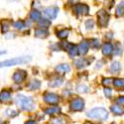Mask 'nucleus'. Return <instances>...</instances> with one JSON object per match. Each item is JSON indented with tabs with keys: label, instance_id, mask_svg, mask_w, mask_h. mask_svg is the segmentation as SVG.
<instances>
[{
	"label": "nucleus",
	"instance_id": "obj_11",
	"mask_svg": "<svg viewBox=\"0 0 124 124\" xmlns=\"http://www.w3.org/2000/svg\"><path fill=\"white\" fill-rule=\"evenodd\" d=\"M12 100V94L9 90H2L0 92V102L1 103H9Z\"/></svg>",
	"mask_w": 124,
	"mask_h": 124
},
{
	"label": "nucleus",
	"instance_id": "obj_14",
	"mask_svg": "<svg viewBox=\"0 0 124 124\" xmlns=\"http://www.w3.org/2000/svg\"><path fill=\"white\" fill-rule=\"evenodd\" d=\"M110 110L114 115H123L124 114V106H121L119 104H112L110 106Z\"/></svg>",
	"mask_w": 124,
	"mask_h": 124
},
{
	"label": "nucleus",
	"instance_id": "obj_17",
	"mask_svg": "<svg viewBox=\"0 0 124 124\" xmlns=\"http://www.w3.org/2000/svg\"><path fill=\"white\" fill-rule=\"evenodd\" d=\"M121 70V64L117 61L112 62L110 65V71L112 74H119Z\"/></svg>",
	"mask_w": 124,
	"mask_h": 124
},
{
	"label": "nucleus",
	"instance_id": "obj_23",
	"mask_svg": "<svg viewBox=\"0 0 124 124\" xmlns=\"http://www.w3.org/2000/svg\"><path fill=\"white\" fill-rule=\"evenodd\" d=\"M63 82H64L63 78H56L52 79V80L50 81L49 85H50L51 87H58V86H61L62 85H63Z\"/></svg>",
	"mask_w": 124,
	"mask_h": 124
},
{
	"label": "nucleus",
	"instance_id": "obj_5",
	"mask_svg": "<svg viewBox=\"0 0 124 124\" xmlns=\"http://www.w3.org/2000/svg\"><path fill=\"white\" fill-rule=\"evenodd\" d=\"M109 22V14L105 10H100L97 12V24L100 28H105Z\"/></svg>",
	"mask_w": 124,
	"mask_h": 124
},
{
	"label": "nucleus",
	"instance_id": "obj_33",
	"mask_svg": "<svg viewBox=\"0 0 124 124\" xmlns=\"http://www.w3.org/2000/svg\"><path fill=\"white\" fill-rule=\"evenodd\" d=\"M113 53L116 56H119L122 54V48L119 44H116V46H114V48H113Z\"/></svg>",
	"mask_w": 124,
	"mask_h": 124
},
{
	"label": "nucleus",
	"instance_id": "obj_35",
	"mask_svg": "<svg viewBox=\"0 0 124 124\" xmlns=\"http://www.w3.org/2000/svg\"><path fill=\"white\" fill-rule=\"evenodd\" d=\"M102 84H103V85H105V86H109L111 84H113V78H103L102 79Z\"/></svg>",
	"mask_w": 124,
	"mask_h": 124
},
{
	"label": "nucleus",
	"instance_id": "obj_16",
	"mask_svg": "<svg viewBox=\"0 0 124 124\" xmlns=\"http://www.w3.org/2000/svg\"><path fill=\"white\" fill-rule=\"evenodd\" d=\"M113 53V45L110 43H105L102 46V54L104 56H110Z\"/></svg>",
	"mask_w": 124,
	"mask_h": 124
},
{
	"label": "nucleus",
	"instance_id": "obj_28",
	"mask_svg": "<svg viewBox=\"0 0 124 124\" xmlns=\"http://www.w3.org/2000/svg\"><path fill=\"white\" fill-rule=\"evenodd\" d=\"M39 25L41 28H48L50 25H51V21L49 19H41L39 21Z\"/></svg>",
	"mask_w": 124,
	"mask_h": 124
},
{
	"label": "nucleus",
	"instance_id": "obj_25",
	"mask_svg": "<svg viewBox=\"0 0 124 124\" xmlns=\"http://www.w3.org/2000/svg\"><path fill=\"white\" fill-rule=\"evenodd\" d=\"M70 34V30L69 29H63V30H60L57 32V36L60 38V39H66L68 38Z\"/></svg>",
	"mask_w": 124,
	"mask_h": 124
},
{
	"label": "nucleus",
	"instance_id": "obj_34",
	"mask_svg": "<svg viewBox=\"0 0 124 124\" xmlns=\"http://www.w3.org/2000/svg\"><path fill=\"white\" fill-rule=\"evenodd\" d=\"M85 25V27H86L87 30H92V29H93V27H94V21H93L92 19L86 20Z\"/></svg>",
	"mask_w": 124,
	"mask_h": 124
},
{
	"label": "nucleus",
	"instance_id": "obj_15",
	"mask_svg": "<svg viewBox=\"0 0 124 124\" xmlns=\"http://www.w3.org/2000/svg\"><path fill=\"white\" fill-rule=\"evenodd\" d=\"M34 35L35 37L37 38H41V39H44V38H47L48 35H49V32L46 28H37L35 31H34Z\"/></svg>",
	"mask_w": 124,
	"mask_h": 124
},
{
	"label": "nucleus",
	"instance_id": "obj_7",
	"mask_svg": "<svg viewBox=\"0 0 124 124\" xmlns=\"http://www.w3.org/2000/svg\"><path fill=\"white\" fill-rule=\"evenodd\" d=\"M62 48H63L66 52H68V54L70 56V57H76L78 55V49L76 45L71 44V43H69V42H64L62 43Z\"/></svg>",
	"mask_w": 124,
	"mask_h": 124
},
{
	"label": "nucleus",
	"instance_id": "obj_31",
	"mask_svg": "<svg viewBox=\"0 0 124 124\" xmlns=\"http://www.w3.org/2000/svg\"><path fill=\"white\" fill-rule=\"evenodd\" d=\"M14 28L17 30H22L25 28V22L22 21V20H18L14 23Z\"/></svg>",
	"mask_w": 124,
	"mask_h": 124
},
{
	"label": "nucleus",
	"instance_id": "obj_39",
	"mask_svg": "<svg viewBox=\"0 0 124 124\" xmlns=\"http://www.w3.org/2000/svg\"><path fill=\"white\" fill-rule=\"evenodd\" d=\"M105 1H107V0H105ZM111 1H112V0H111ZM105 4H107L109 8H110V7H112V4H110V3H105Z\"/></svg>",
	"mask_w": 124,
	"mask_h": 124
},
{
	"label": "nucleus",
	"instance_id": "obj_18",
	"mask_svg": "<svg viewBox=\"0 0 124 124\" xmlns=\"http://www.w3.org/2000/svg\"><path fill=\"white\" fill-rule=\"evenodd\" d=\"M61 112V107L59 106H50L47 109H45V113L48 115H57Z\"/></svg>",
	"mask_w": 124,
	"mask_h": 124
},
{
	"label": "nucleus",
	"instance_id": "obj_10",
	"mask_svg": "<svg viewBox=\"0 0 124 124\" xmlns=\"http://www.w3.org/2000/svg\"><path fill=\"white\" fill-rule=\"evenodd\" d=\"M74 11L77 15H80V16H85L87 15L89 13V8L86 4L84 3H78L74 7Z\"/></svg>",
	"mask_w": 124,
	"mask_h": 124
},
{
	"label": "nucleus",
	"instance_id": "obj_12",
	"mask_svg": "<svg viewBox=\"0 0 124 124\" xmlns=\"http://www.w3.org/2000/svg\"><path fill=\"white\" fill-rule=\"evenodd\" d=\"M78 54H80V55H86L88 50H89V43L87 42V41H85V40L81 41L80 44L78 47Z\"/></svg>",
	"mask_w": 124,
	"mask_h": 124
},
{
	"label": "nucleus",
	"instance_id": "obj_26",
	"mask_svg": "<svg viewBox=\"0 0 124 124\" xmlns=\"http://www.w3.org/2000/svg\"><path fill=\"white\" fill-rule=\"evenodd\" d=\"M51 124H67L66 120H64L62 117H54L50 120Z\"/></svg>",
	"mask_w": 124,
	"mask_h": 124
},
{
	"label": "nucleus",
	"instance_id": "obj_21",
	"mask_svg": "<svg viewBox=\"0 0 124 124\" xmlns=\"http://www.w3.org/2000/svg\"><path fill=\"white\" fill-rule=\"evenodd\" d=\"M41 86V81L38 80V79H33L29 82V85H27V87L30 89V90H36V89H39Z\"/></svg>",
	"mask_w": 124,
	"mask_h": 124
},
{
	"label": "nucleus",
	"instance_id": "obj_22",
	"mask_svg": "<svg viewBox=\"0 0 124 124\" xmlns=\"http://www.w3.org/2000/svg\"><path fill=\"white\" fill-rule=\"evenodd\" d=\"M0 24H1V32L2 33L8 32V30L11 27V21H10V20H6V19L2 20V21L0 22Z\"/></svg>",
	"mask_w": 124,
	"mask_h": 124
},
{
	"label": "nucleus",
	"instance_id": "obj_9",
	"mask_svg": "<svg viewBox=\"0 0 124 124\" xmlns=\"http://www.w3.org/2000/svg\"><path fill=\"white\" fill-rule=\"evenodd\" d=\"M27 78V71L24 70H17L15 73L13 74L12 79L14 80V82L16 84H21Z\"/></svg>",
	"mask_w": 124,
	"mask_h": 124
},
{
	"label": "nucleus",
	"instance_id": "obj_38",
	"mask_svg": "<svg viewBox=\"0 0 124 124\" xmlns=\"http://www.w3.org/2000/svg\"><path fill=\"white\" fill-rule=\"evenodd\" d=\"M25 124H36L35 121H32V120H30V121H27Z\"/></svg>",
	"mask_w": 124,
	"mask_h": 124
},
{
	"label": "nucleus",
	"instance_id": "obj_29",
	"mask_svg": "<svg viewBox=\"0 0 124 124\" xmlns=\"http://www.w3.org/2000/svg\"><path fill=\"white\" fill-rule=\"evenodd\" d=\"M77 90H78V92H81V93H86V92H88L89 88H88V86H86L85 85H78L77 86Z\"/></svg>",
	"mask_w": 124,
	"mask_h": 124
},
{
	"label": "nucleus",
	"instance_id": "obj_3",
	"mask_svg": "<svg viewBox=\"0 0 124 124\" xmlns=\"http://www.w3.org/2000/svg\"><path fill=\"white\" fill-rule=\"evenodd\" d=\"M31 61L30 57H20V58H13L9 59L3 62H0V69L1 68H8V67H13L17 65H23Z\"/></svg>",
	"mask_w": 124,
	"mask_h": 124
},
{
	"label": "nucleus",
	"instance_id": "obj_36",
	"mask_svg": "<svg viewBox=\"0 0 124 124\" xmlns=\"http://www.w3.org/2000/svg\"><path fill=\"white\" fill-rule=\"evenodd\" d=\"M104 94H105V96L107 97V98H110L111 96H112V90L109 88V87H105L104 88Z\"/></svg>",
	"mask_w": 124,
	"mask_h": 124
},
{
	"label": "nucleus",
	"instance_id": "obj_19",
	"mask_svg": "<svg viewBox=\"0 0 124 124\" xmlns=\"http://www.w3.org/2000/svg\"><path fill=\"white\" fill-rule=\"evenodd\" d=\"M30 19L32 20V21L34 22H39L41 19H42V14H41L40 11H38V10H32L30 13Z\"/></svg>",
	"mask_w": 124,
	"mask_h": 124
},
{
	"label": "nucleus",
	"instance_id": "obj_1",
	"mask_svg": "<svg viewBox=\"0 0 124 124\" xmlns=\"http://www.w3.org/2000/svg\"><path fill=\"white\" fill-rule=\"evenodd\" d=\"M17 106L24 111H31L35 108V103L32 97L26 96L24 94H17L15 98Z\"/></svg>",
	"mask_w": 124,
	"mask_h": 124
},
{
	"label": "nucleus",
	"instance_id": "obj_30",
	"mask_svg": "<svg viewBox=\"0 0 124 124\" xmlns=\"http://www.w3.org/2000/svg\"><path fill=\"white\" fill-rule=\"evenodd\" d=\"M4 114L6 116H8V117H15V116L18 115V112L16 110H14V109H7V110H5Z\"/></svg>",
	"mask_w": 124,
	"mask_h": 124
},
{
	"label": "nucleus",
	"instance_id": "obj_37",
	"mask_svg": "<svg viewBox=\"0 0 124 124\" xmlns=\"http://www.w3.org/2000/svg\"><path fill=\"white\" fill-rule=\"evenodd\" d=\"M116 103L121 106H124V96H119L116 98Z\"/></svg>",
	"mask_w": 124,
	"mask_h": 124
},
{
	"label": "nucleus",
	"instance_id": "obj_20",
	"mask_svg": "<svg viewBox=\"0 0 124 124\" xmlns=\"http://www.w3.org/2000/svg\"><path fill=\"white\" fill-rule=\"evenodd\" d=\"M91 62L87 61L86 59H78V60H76L75 61V65L77 66V68L78 69H81V68H85L87 67Z\"/></svg>",
	"mask_w": 124,
	"mask_h": 124
},
{
	"label": "nucleus",
	"instance_id": "obj_32",
	"mask_svg": "<svg viewBox=\"0 0 124 124\" xmlns=\"http://www.w3.org/2000/svg\"><path fill=\"white\" fill-rule=\"evenodd\" d=\"M89 46L92 47V48H99L100 47V42H99V40L98 39H91L90 40V43H89Z\"/></svg>",
	"mask_w": 124,
	"mask_h": 124
},
{
	"label": "nucleus",
	"instance_id": "obj_41",
	"mask_svg": "<svg viewBox=\"0 0 124 124\" xmlns=\"http://www.w3.org/2000/svg\"><path fill=\"white\" fill-rule=\"evenodd\" d=\"M85 124H93V123H92V122H85Z\"/></svg>",
	"mask_w": 124,
	"mask_h": 124
},
{
	"label": "nucleus",
	"instance_id": "obj_24",
	"mask_svg": "<svg viewBox=\"0 0 124 124\" xmlns=\"http://www.w3.org/2000/svg\"><path fill=\"white\" fill-rule=\"evenodd\" d=\"M113 85L117 89L124 88V78H114L113 79Z\"/></svg>",
	"mask_w": 124,
	"mask_h": 124
},
{
	"label": "nucleus",
	"instance_id": "obj_13",
	"mask_svg": "<svg viewBox=\"0 0 124 124\" xmlns=\"http://www.w3.org/2000/svg\"><path fill=\"white\" fill-rule=\"evenodd\" d=\"M70 70V67L68 64H61L56 68V71L61 76H64L65 74L69 73Z\"/></svg>",
	"mask_w": 124,
	"mask_h": 124
},
{
	"label": "nucleus",
	"instance_id": "obj_27",
	"mask_svg": "<svg viewBox=\"0 0 124 124\" xmlns=\"http://www.w3.org/2000/svg\"><path fill=\"white\" fill-rule=\"evenodd\" d=\"M124 14V1H121L116 8V16H122Z\"/></svg>",
	"mask_w": 124,
	"mask_h": 124
},
{
	"label": "nucleus",
	"instance_id": "obj_40",
	"mask_svg": "<svg viewBox=\"0 0 124 124\" xmlns=\"http://www.w3.org/2000/svg\"><path fill=\"white\" fill-rule=\"evenodd\" d=\"M4 54H5V52H2V51L0 52V56H2V55H4Z\"/></svg>",
	"mask_w": 124,
	"mask_h": 124
},
{
	"label": "nucleus",
	"instance_id": "obj_6",
	"mask_svg": "<svg viewBox=\"0 0 124 124\" xmlns=\"http://www.w3.org/2000/svg\"><path fill=\"white\" fill-rule=\"evenodd\" d=\"M44 101L50 105H57L60 102V96L54 92H45L43 95Z\"/></svg>",
	"mask_w": 124,
	"mask_h": 124
},
{
	"label": "nucleus",
	"instance_id": "obj_2",
	"mask_svg": "<svg viewBox=\"0 0 124 124\" xmlns=\"http://www.w3.org/2000/svg\"><path fill=\"white\" fill-rule=\"evenodd\" d=\"M87 116L91 119L104 121L108 118V111L105 108H102V107H95L87 112Z\"/></svg>",
	"mask_w": 124,
	"mask_h": 124
},
{
	"label": "nucleus",
	"instance_id": "obj_4",
	"mask_svg": "<svg viewBox=\"0 0 124 124\" xmlns=\"http://www.w3.org/2000/svg\"><path fill=\"white\" fill-rule=\"evenodd\" d=\"M84 108H85V100L80 97H76L71 99V101L70 102V109L71 111L78 112V111H82Z\"/></svg>",
	"mask_w": 124,
	"mask_h": 124
},
{
	"label": "nucleus",
	"instance_id": "obj_8",
	"mask_svg": "<svg viewBox=\"0 0 124 124\" xmlns=\"http://www.w3.org/2000/svg\"><path fill=\"white\" fill-rule=\"evenodd\" d=\"M43 13L48 19H56L59 13V8L56 6H49L44 9Z\"/></svg>",
	"mask_w": 124,
	"mask_h": 124
}]
</instances>
